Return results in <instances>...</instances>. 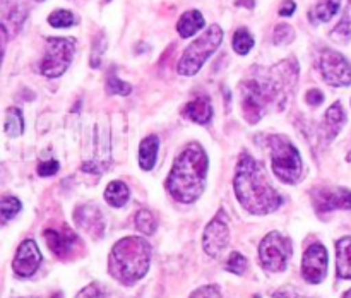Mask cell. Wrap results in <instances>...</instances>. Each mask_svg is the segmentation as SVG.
I'll return each mask as SVG.
<instances>
[{
  "instance_id": "15",
  "label": "cell",
  "mask_w": 351,
  "mask_h": 298,
  "mask_svg": "<svg viewBox=\"0 0 351 298\" xmlns=\"http://www.w3.org/2000/svg\"><path fill=\"white\" fill-rule=\"evenodd\" d=\"M74 221L75 226L91 238H103L105 235V218L96 204L88 202V204L77 206L74 211Z\"/></svg>"
},
{
  "instance_id": "21",
  "label": "cell",
  "mask_w": 351,
  "mask_h": 298,
  "mask_svg": "<svg viewBox=\"0 0 351 298\" xmlns=\"http://www.w3.org/2000/svg\"><path fill=\"white\" fill-rule=\"evenodd\" d=\"M158 149H160V139L156 136H147L139 144V166L143 170H153L156 164Z\"/></svg>"
},
{
  "instance_id": "25",
  "label": "cell",
  "mask_w": 351,
  "mask_h": 298,
  "mask_svg": "<svg viewBox=\"0 0 351 298\" xmlns=\"http://www.w3.org/2000/svg\"><path fill=\"white\" fill-rule=\"evenodd\" d=\"M136 228L141 235H153L158 228V221L149 209H141L136 214Z\"/></svg>"
},
{
  "instance_id": "12",
  "label": "cell",
  "mask_w": 351,
  "mask_h": 298,
  "mask_svg": "<svg viewBox=\"0 0 351 298\" xmlns=\"http://www.w3.org/2000/svg\"><path fill=\"white\" fill-rule=\"evenodd\" d=\"M328 266L329 256L326 247L319 242L308 245V249L304 253V259H302V276H304V280L311 284L322 283L328 276Z\"/></svg>"
},
{
  "instance_id": "45",
  "label": "cell",
  "mask_w": 351,
  "mask_h": 298,
  "mask_svg": "<svg viewBox=\"0 0 351 298\" xmlns=\"http://www.w3.org/2000/svg\"><path fill=\"white\" fill-rule=\"evenodd\" d=\"M256 298H261V297H256Z\"/></svg>"
},
{
  "instance_id": "43",
  "label": "cell",
  "mask_w": 351,
  "mask_h": 298,
  "mask_svg": "<svg viewBox=\"0 0 351 298\" xmlns=\"http://www.w3.org/2000/svg\"><path fill=\"white\" fill-rule=\"evenodd\" d=\"M36 2H43V0H36Z\"/></svg>"
},
{
  "instance_id": "39",
  "label": "cell",
  "mask_w": 351,
  "mask_h": 298,
  "mask_svg": "<svg viewBox=\"0 0 351 298\" xmlns=\"http://www.w3.org/2000/svg\"><path fill=\"white\" fill-rule=\"evenodd\" d=\"M276 298H307V297H302V295L290 293V291H285V293H276Z\"/></svg>"
},
{
  "instance_id": "36",
  "label": "cell",
  "mask_w": 351,
  "mask_h": 298,
  "mask_svg": "<svg viewBox=\"0 0 351 298\" xmlns=\"http://www.w3.org/2000/svg\"><path fill=\"white\" fill-rule=\"evenodd\" d=\"M57 171H58V161L55 160L43 161V163H40V166H38V175H41V177H51V175H55Z\"/></svg>"
},
{
  "instance_id": "28",
  "label": "cell",
  "mask_w": 351,
  "mask_h": 298,
  "mask_svg": "<svg viewBox=\"0 0 351 298\" xmlns=\"http://www.w3.org/2000/svg\"><path fill=\"white\" fill-rule=\"evenodd\" d=\"M48 24L53 27H58V29L71 27L75 24V16L71 12V10H65V9L53 10V12L48 16Z\"/></svg>"
},
{
  "instance_id": "10",
  "label": "cell",
  "mask_w": 351,
  "mask_h": 298,
  "mask_svg": "<svg viewBox=\"0 0 351 298\" xmlns=\"http://www.w3.org/2000/svg\"><path fill=\"white\" fill-rule=\"evenodd\" d=\"M319 69L328 84L350 86L351 84V64L341 53L335 50H324L319 60Z\"/></svg>"
},
{
  "instance_id": "34",
  "label": "cell",
  "mask_w": 351,
  "mask_h": 298,
  "mask_svg": "<svg viewBox=\"0 0 351 298\" xmlns=\"http://www.w3.org/2000/svg\"><path fill=\"white\" fill-rule=\"evenodd\" d=\"M189 298H221L218 286L215 284H208V286H201L194 291Z\"/></svg>"
},
{
  "instance_id": "23",
  "label": "cell",
  "mask_w": 351,
  "mask_h": 298,
  "mask_svg": "<svg viewBox=\"0 0 351 298\" xmlns=\"http://www.w3.org/2000/svg\"><path fill=\"white\" fill-rule=\"evenodd\" d=\"M130 197V190L123 182L115 180L110 182L108 187L105 188V201L108 202L112 208H122L127 204Z\"/></svg>"
},
{
  "instance_id": "14",
  "label": "cell",
  "mask_w": 351,
  "mask_h": 298,
  "mask_svg": "<svg viewBox=\"0 0 351 298\" xmlns=\"http://www.w3.org/2000/svg\"><path fill=\"white\" fill-rule=\"evenodd\" d=\"M41 257L40 249H38L36 242L31 238L24 240L19 247H17L16 257H14L12 269L17 277H31L41 266Z\"/></svg>"
},
{
  "instance_id": "24",
  "label": "cell",
  "mask_w": 351,
  "mask_h": 298,
  "mask_svg": "<svg viewBox=\"0 0 351 298\" xmlns=\"http://www.w3.org/2000/svg\"><path fill=\"white\" fill-rule=\"evenodd\" d=\"M5 134L9 137H19L24 132V119L19 108H9L5 112Z\"/></svg>"
},
{
  "instance_id": "20",
  "label": "cell",
  "mask_w": 351,
  "mask_h": 298,
  "mask_svg": "<svg viewBox=\"0 0 351 298\" xmlns=\"http://www.w3.org/2000/svg\"><path fill=\"white\" fill-rule=\"evenodd\" d=\"M341 7V0H319L311 10H308V21L312 24H322L331 21L338 14Z\"/></svg>"
},
{
  "instance_id": "16",
  "label": "cell",
  "mask_w": 351,
  "mask_h": 298,
  "mask_svg": "<svg viewBox=\"0 0 351 298\" xmlns=\"http://www.w3.org/2000/svg\"><path fill=\"white\" fill-rule=\"evenodd\" d=\"M26 19V9L21 0H3L2 3V33L3 36L7 31L10 36H16L21 24Z\"/></svg>"
},
{
  "instance_id": "42",
  "label": "cell",
  "mask_w": 351,
  "mask_h": 298,
  "mask_svg": "<svg viewBox=\"0 0 351 298\" xmlns=\"http://www.w3.org/2000/svg\"><path fill=\"white\" fill-rule=\"evenodd\" d=\"M53 298H62V293H55Z\"/></svg>"
},
{
  "instance_id": "35",
  "label": "cell",
  "mask_w": 351,
  "mask_h": 298,
  "mask_svg": "<svg viewBox=\"0 0 351 298\" xmlns=\"http://www.w3.org/2000/svg\"><path fill=\"white\" fill-rule=\"evenodd\" d=\"M105 36H99V41L95 40V45H93V53H91V65L93 67H98L99 60H101V51L105 50Z\"/></svg>"
},
{
  "instance_id": "6",
  "label": "cell",
  "mask_w": 351,
  "mask_h": 298,
  "mask_svg": "<svg viewBox=\"0 0 351 298\" xmlns=\"http://www.w3.org/2000/svg\"><path fill=\"white\" fill-rule=\"evenodd\" d=\"M223 41V29L216 24H213L206 33H202L197 40L185 48L178 62V74L182 75H195L202 69L209 57L219 48Z\"/></svg>"
},
{
  "instance_id": "37",
  "label": "cell",
  "mask_w": 351,
  "mask_h": 298,
  "mask_svg": "<svg viewBox=\"0 0 351 298\" xmlns=\"http://www.w3.org/2000/svg\"><path fill=\"white\" fill-rule=\"evenodd\" d=\"M305 101H307L311 106H319L322 105V101H324V95H322L321 89L312 88L308 89L307 95H305Z\"/></svg>"
},
{
  "instance_id": "11",
  "label": "cell",
  "mask_w": 351,
  "mask_h": 298,
  "mask_svg": "<svg viewBox=\"0 0 351 298\" xmlns=\"http://www.w3.org/2000/svg\"><path fill=\"white\" fill-rule=\"evenodd\" d=\"M230 243V228H228V216L225 211H219L215 218L209 221L204 228L202 235V249L209 257H219L223 250Z\"/></svg>"
},
{
  "instance_id": "26",
  "label": "cell",
  "mask_w": 351,
  "mask_h": 298,
  "mask_svg": "<svg viewBox=\"0 0 351 298\" xmlns=\"http://www.w3.org/2000/svg\"><path fill=\"white\" fill-rule=\"evenodd\" d=\"M21 208V201L14 195H3L2 201H0V221L2 223H9L14 216L19 214Z\"/></svg>"
},
{
  "instance_id": "19",
  "label": "cell",
  "mask_w": 351,
  "mask_h": 298,
  "mask_svg": "<svg viewBox=\"0 0 351 298\" xmlns=\"http://www.w3.org/2000/svg\"><path fill=\"white\" fill-rule=\"evenodd\" d=\"M336 271L341 280H351V236L336 242Z\"/></svg>"
},
{
  "instance_id": "31",
  "label": "cell",
  "mask_w": 351,
  "mask_h": 298,
  "mask_svg": "<svg viewBox=\"0 0 351 298\" xmlns=\"http://www.w3.org/2000/svg\"><path fill=\"white\" fill-rule=\"evenodd\" d=\"M226 271L237 274V276H242L247 271V259L240 252H232L226 260Z\"/></svg>"
},
{
  "instance_id": "30",
  "label": "cell",
  "mask_w": 351,
  "mask_h": 298,
  "mask_svg": "<svg viewBox=\"0 0 351 298\" xmlns=\"http://www.w3.org/2000/svg\"><path fill=\"white\" fill-rule=\"evenodd\" d=\"M332 36L338 38V40H348V38H351V0L348 7H346L345 14H343V19L339 21V24L332 31Z\"/></svg>"
},
{
  "instance_id": "44",
  "label": "cell",
  "mask_w": 351,
  "mask_h": 298,
  "mask_svg": "<svg viewBox=\"0 0 351 298\" xmlns=\"http://www.w3.org/2000/svg\"><path fill=\"white\" fill-rule=\"evenodd\" d=\"M105 2H110V0H105Z\"/></svg>"
},
{
  "instance_id": "32",
  "label": "cell",
  "mask_w": 351,
  "mask_h": 298,
  "mask_svg": "<svg viewBox=\"0 0 351 298\" xmlns=\"http://www.w3.org/2000/svg\"><path fill=\"white\" fill-rule=\"evenodd\" d=\"M295 40V31L290 24H278L274 27L273 41L276 45H288Z\"/></svg>"
},
{
  "instance_id": "40",
  "label": "cell",
  "mask_w": 351,
  "mask_h": 298,
  "mask_svg": "<svg viewBox=\"0 0 351 298\" xmlns=\"http://www.w3.org/2000/svg\"><path fill=\"white\" fill-rule=\"evenodd\" d=\"M235 5H239V7H249V9H252V7L256 5V2H254V0H237Z\"/></svg>"
},
{
  "instance_id": "13",
  "label": "cell",
  "mask_w": 351,
  "mask_h": 298,
  "mask_svg": "<svg viewBox=\"0 0 351 298\" xmlns=\"http://www.w3.org/2000/svg\"><path fill=\"white\" fill-rule=\"evenodd\" d=\"M312 204L317 212L351 209V190L343 187H317L312 190Z\"/></svg>"
},
{
  "instance_id": "18",
  "label": "cell",
  "mask_w": 351,
  "mask_h": 298,
  "mask_svg": "<svg viewBox=\"0 0 351 298\" xmlns=\"http://www.w3.org/2000/svg\"><path fill=\"white\" fill-rule=\"evenodd\" d=\"M346 122V113L345 108L339 101H336L335 105L329 106L328 112L324 115V129H326V137L328 140H332L339 134V130L343 129Z\"/></svg>"
},
{
  "instance_id": "41",
  "label": "cell",
  "mask_w": 351,
  "mask_h": 298,
  "mask_svg": "<svg viewBox=\"0 0 351 298\" xmlns=\"http://www.w3.org/2000/svg\"><path fill=\"white\" fill-rule=\"evenodd\" d=\"M343 298H351V290H350V291H346V293L343 295Z\"/></svg>"
},
{
  "instance_id": "5",
  "label": "cell",
  "mask_w": 351,
  "mask_h": 298,
  "mask_svg": "<svg viewBox=\"0 0 351 298\" xmlns=\"http://www.w3.org/2000/svg\"><path fill=\"white\" fill-rule=\"evenodd\" d=\"M271 149V168L283 184H298L304 173V161L295 144L287 136H271L267 139Z\"/></svg>"
},
{
  "instance_id": "3",
  "label": "cell",
  "mask_w": 351,
  "mask_h": 298,
  "mask_svg": "<svg viewBox=\"0 0 351 298\" xmlns=\"http://www.w3.org/2000/svg\"><path fill=\"white\" fill-rule=\"evenodd\" d=\"M208 154L197 142H192L182 151L167 178V190L175 201L191 204L197 201L206 188Z\"/></svg>"
},
{
  "instance_id": "2",
  "label": "cell",
  "mask_w": 351,
  "mask_h": 298,
  "mask_svg": "<svg viewBox=\"0 0 351 298\" xmlns=\"http://www.w3.org/2000/svg\"><path fill=\"white\" fill-rule=\"evenodd\" d=\"M233 188L240 204L252 214H269L283 204V197L269 184L263 164L249 153H243L237 163Z\"/></svg>"
},
{
  "instance_id": "29",
  "label": "cell",
  "mask_w": 351,
  "mask_h": 298,
  "mask_svg": "<svg viewBox=\"0 0 351 298\" xmlns=\"http://www.w3.org/2000/svg\"><path fill=\"white\" fill-rule=\"evenodd\" d=\"M130 91H132V86L129 82H123L115 74L110 75L108 81H106V92L110 96H129Z\"/></svg>"
},
{
  "instance_id": "17",
  "label": "cell",
  "mask_w": 351,
  "mask_h": 298,
  "mask_svg": "<svg viewBox=\"0 0 351 298\" xmlns=\"http://www.w3.org/2000/svg\"><path fill=\"white\" fill-rule=\"evenodd\" d=\"M182 113H184L185 119L192 120L195 123H201V125H206V123H209V120L213 116L211 99L208 96H199V98L189 101L184 106V110H182Z\"/></svg>"
},
{
  "instance_id": "38",
  "label": "cell",
  "mask_w": 351,
  "mask_h": 298,
  "mask_svg": "<svg viewBox=\"0 0 351 298\" xmlns=\"http://www.w3.org/2000/svg\"><path fill=\"white\" fill-rule=\"evenodd\" d=\"M295 9H297V5H295L293 0H285V2L281 3V7H280V16L281 17L293 16Z\"/></svg>"
},
{
  "instance_id": "27",
  "label": "cell",
  "mask_w": 351,
  "mask_h": 298,
  "mask_svg": "<svg viewBox=\"0 0 351 298\" xmlns=\"http://www.w3.org/2000/svg\"><path fill=\"white\" fill-rule=\"evenodd\" d=\"M232 47L239 55H247L254 47L252 34H250L245 27H240V29H237L235 34H233Z\"/></svg>"
},
{
  "instance_id": "7",
  "label": "cell",
  "mask_w": 351,
  "mask_h": 298,
  "mask_svg": "<svg viewBox=\"0 0 351 298\" xmlns=\"http://www.w3.org/2000/svg\"><path fill=\"white\" fill-rule=\"evenodd\" d=\"M293 256V243L280 232L267 233L259 245V260L269 273H283Z\"/></svg>"
},
{
  "instance_id": "33",
  "label": "cell",
  "mask_w": 351,
  "mask_h": 298,
  "mask_svg": "<svg viewBox=\"0 0 351 298\" xmlns=\"http://www.w3.org/2000/svg\"><path fill=\"white\" fill-rule=\"evenodd\" d=\"M75 298H112L106 288L99 283H91L86 288H82Z\"/></svg>"
},
{
  "instance_id": "9",
  "label": "cell",
  "mask_w": 351,
  "mask_h": 298,
  "mask_svg": "<svg viewBox=\"0 0 351 298\" xmlns=\"http://www.w3.org/2000/svg\"><path fill=\"white\" fill-rule=\"evenodd\" d=\"M43 238L50 252L60 260H72L84 249V243L79 238V235H75L67 226H64V228H47L43 232Z\"/></svg>"
},
{
  "instance_id": "4",
  "label": "cell",
  "mask_w": 351,
  "mask_h": 298,
  "mask_svg": "<svg viewBox=\"0 0 351 298\" xmlns=\"http://www.w3.org/2000/svg\"><path fill=\"white\" fill-rule=\"evenodd\" d=\"M151 264V245L141 236H127L113 245L108 257V273L119 283H137L146 276Z\"/></svg>"
},
{
  "instance_id": "1",
  "label": "cell",
  "mask_w": 351,
  "mask_h": 298,
  "mask_svg": "<svg viewBox=\"0 0 351 298\" xmlns=\"http://www.w3.org/2000/svg\"><path fill=\"white\" fill-rule=\"evenodd\" d=\"M298 79L297 60H283L271 69H259L240 86L242 112L250 125H256L269 110L287 106Z\"/></svg>"
},
{
  "instance_id": "8",
  "label": "cell",
  "mask_w": 351,
  "mask_h": 298,
  "mask_svg": "<svg viewBox=\"0 0 351 298\" xmlns=\"http://www.w3.org/2000/svg\"><path fill=\"white\" fill-rule=\"evenodd\" d=\"M74 53L75 43L72 38H48L40 72L45 77H58L69 69Z\"/></svg>"
},
{
  "instance_id": "22",
  "label": "cell",
  "mask_w": 351,
  "mask_h": 298,
  "mask_svg": "<svg viewBox=\"0 0 351 298\" xmlns=\"http://www.w3.org/2000/svg\"><path fill=\"white\" fill-rule=\"evenodd\" d=\"M206 24L204 17L199 10H187L180 16L177 23V31L182 38H191L192 34L197 33L199 29H202Z\"/></svg>"
}]
</instances>
